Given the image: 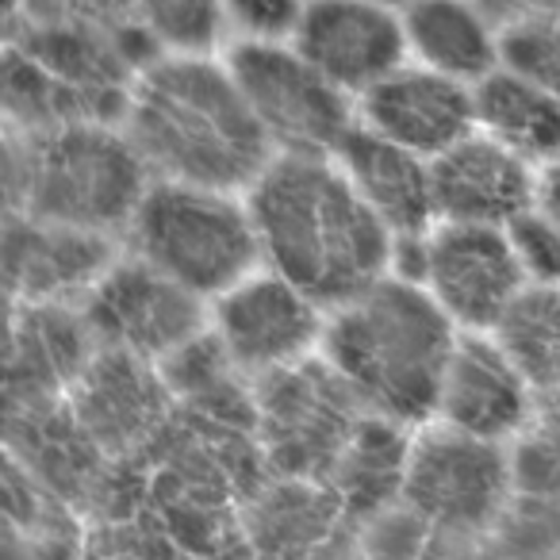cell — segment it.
<instances>
[{
  "instance_id": "obj_17",
  "label": "cell",
  "mask_w": 560,
  "mask_h": 560,
  "mask_svg": "<svg viewBox=\"0 0 560 560\" xmlns=\"http://www.w3.org/2000/svg\"><path fill=\"white\" fill-rule=\"evenodd\" d=\"M124 242L27 215L0 246V277L20 289L27 304H62V296H85L104 265Z\"/></svg>"
},
{
  "instance_id": "obj_8",
  "label": "cell",
  "mask_w": 560,
  "mask_h": 560,
  "mask_svg": "<svg viewBox=\"0 0 560 560\" xmlns=\"http://www.w3.org/2000/svg\"><path fill=\"white\" fill-rule=\"evenodd\" d=\"M78 312L101 350L131 353L150 365L170 361L208 330V300L127 246H119L101 277L89 284Z\"/></svg>"
},
{
  "instance_id": "obj_15",
  "label": "cell",
  "mask_w": 560,
  "mask_h": 560,
  "mask_svg": "<svg viewBox=\"0 0 560 560\" xmlns=\"http://www.w3.org/2000/svg\"><path fill=\"white\" fill-rule=\"evenodd\" d=\"M430 192L438 223L506 226L537 203L541 170L483 131H472L445 154L430 158Z\"/></svg>"
},
{
  "instance_id": "obj_23",
  "label": "cell",
  "mask_w": 560,
  "mask_h": 560,
  "mask_svg": "<svg viewBox=\"0 0 560 560\" xmlns=\"http://www.w3.org/2000/svg\"><path fill=\"white\" fill-rule=\"evenodd\" d=\"M503 231L511 238V249L518 257L526 284L560 289V219L552 211H545L541 203H534L529 211L514 215Z\"/></svg>"
},
{
  "instance_id": "obj_18",
  "label": "cell",
  "mask_w": 560,
  "mask_h": 560,
  "mask_svg": "<svg viewBox=\"0 0 560 560\" xmlns=\"http://www.w3.org/2000/svg\"><path fill=\"white\" fill-rule=\"evenodd\" d=\"M335 162L365 208L392 231V238L422 234L438 223L427 158L353 124V131L338 142Z\"/></svg>"
},
{
  "instance_id": "obj_21",
  "label": "cell",
  "mask_w": 560,
  "mask_h": 560,
  "mask_svg": "<svg viewBox=\"0 0 560 560\" xmlns=\"http://www.w3.org/2000/svg\"><path fill=\"white\" fill-rule=\"evenodd\" d=\"M488 335L537 396H560V289L526 284Z\"/></svg>"
},
{
  "instance_id": "obj_1",
  "label": "cell",
  "mask_w": 560,
  "mask_h": 560,
  "mask_svg": "<svg viewBox=\"0 0 560 560\" xmlns=\"http://www.w3.org/2000/svg\"><path fill=\"white\" fill-rule=\"evenodd\" d=\"M242 196L261 265L327 312L388 277L392 231L353 192L335 154L277 150Z\"/></svg>"
},
{
  "instance_id": "obj_12",
  "label": "cell",
  "mask_w": 560,
  "mask_h": 560,
  "mask_svg": "<svg viewBox=\"0 0 560 560\" xmlns=\"http://www.w3.org/2000/svg\"><path fill=\"white\" fill-rule=\"evenodd\" d=\"M289 43L353 101L407 62L404 16L392 0H304Z\"/></svg>"
},
{
  "instance_id": "obj_5",
  "label": "cell",
  "mask_w": 560,
  "mask_h": 560,
  "mask_svg": "<svg viewBox=\"0 0 560 560\" xmlns=\"http://www.w3.org/2000/svg\"><path fill=\"white\" fill-rule=\"evenodd\" d=\"M150 180L124 127L101 119L58 124L27 158V215L124 242Z\"/></svg>"
},
{
  "instance_id": "obj_4",
  "label": "cell",
  "mask_w": 560,
  "mask_h": 560,
  "mask_svg": "<svg viewBox=\"0 0 560 560\" xmlns=\"http://www.w3.org/2000/svg\"><path fill=\"white\" fill-rule=\"evenodd\" d=\"M124 246L208 304L261 265L246 196L180 180H150Z\"/></svg>"
},
{
  "instance_id": "obj_9",
  "label": "cell",
  "mask_w": 560,
  "mask_h": 560,
  "mask_svg": "<svg viewBox=\"0 0 560 560\" xmlns=\"http://www.w3.org/2000/svg\"><path fill=\"white\" fill-rule=\"evenodd\" d=\"M365 407L319 358L254 381V427L269 460L296 480H330Z\"/></svg>"
},
{
  "instance_id": "obj_3",
  "label": "cell",
  "mask_w": 560,
  "mask_h": 560,
  "mask_svg": "<svg viewBox=\"0 0 560 560\" xmlns=\"http://www.w3.org/2000/svg\"><path fill=\"white\" fill-rule=\"evenodd\" d=\"M460 330L411 280L384 277L327 312L323 361L369 415L422 427Z\"/></svg>"
},
{
  "instance_id": "obj_13",
  "label": "cell",
  "mask_w": 560,
  "mask_h": 560,
  "mask_svg": "<svg viewBox=\"0 0 560 560\" xmlns=\"http://www.w3.org/2000/svg\"><path fill=\"white\" fill-rule=\"evenodd\" d=\"M537 399L541 396L522 381L495 338L460 330L445 361L430 419L480 442L514 445L534 427Z\"/></svg>"
},
{
  "instance_id": "obj_6",
  "label": "cell",
  "mask_w": 560,
  "mask_h": 560,
  "mask_svg": "<svg viewBox=\"0 0 560 560\" xmlns=\"http://www.w3.org/2000/svg\"><path fill=\"white\" fill-rule=\"evenodd\" d=\"M514 495L511 445L480 442L442 422L411 430L399 503L434 534L472 537L499 522Z\"/></svg>"
},
{
  "instance_id": "obj_22",
  "label": "cell",
  "mask_w": 560,
  "mask_h": 560,
  "mask_svg": "<svg viewBox=\"0 0 560 560\" xmlns=\"http://www.w3.org/2000/svg\"><path fill=\"white\" fill-rule=\"evenodd\" d=\"M158 55H219L226 32L219 0H131Z\"/></svg>"
},
{
  "instance_id": "obj_14",
  "label": "cell",
  "mask_w": 560,
  "mask_h": 560,
  "mask_svg": "<svg viewBox=\"0 0 560 560\" xmlns=\"http://www.w3.org/2000/svg\"><path fill=\"white\" fill-rule=\"evenodd\" d=\"M353 112H358V127L427 162L476 131L472 85H460L415 62H404L373 89H365L353 101Z\"/></svg>"
},
{
  "instance_id": "obj_2",
  "label": "cell",
  "mask_w": 560,
  "mask_h": 560,
  "mask_svg": "<svg viewBox=\"0 0 560 560\" xmlns=\"http://www.w3.org/2000/svg\"><path fill=\"white\" fill-rule=\"evenodd\" d=\"M119 127L154 180L246 192L277 154L223 55H158L135 78Z\"/></svg>"
},
{
  "instance_id": "obj_10",
  "label": "cell",
  "mask_w": 560,
  "mask_h": 560,
  "mask_svg": "<svg viewBox=\"0 0 560 560\" xmlns=\"http://www.w3.org/2000/svg\"><path fill=\"white\" fill-rule=\"evenodd\" d=\"M208 335L249 384L319 358L327 307L280 272L257 265L208 304Z\"/></svg>"
},
{
  "instance_id": "obj_7",
  "label": "cell",
  "mask_w": 560,
  "mask_h": 560,
  "mask_svg": "<svg viewBox=\"0 0 560 560\" xmlns=\"http://www.w3.org/2000/svg\"><path fill=\"white\" fill-rule=\"evenodd\" d=\"M223 62L272 150L335 154L358 124L353 96L323 78L289 39H234Z\"/></svg>"
},
{
  "instance_id": "obj_20",
  "label": "cell",
  "mask_w": 560,
  "mask_h": 560,
  "mask_svg": "<svg viewBox=\"0 0 560 560\" xmlns=\"http://www.w3.org/2000/svg\"><path fill=\"white\" fill-rule=\"evenodd\" d=\"M476 131L495 139L534 170L560 162V93L526 73L499 66L472 85Z\"/></svg>"
},
{
  "instance_id": "obj_11",
  "label": "cell",
  "mask_w": 560,
  "mask_h": 560,
  "mask_svg": "<svg viewBox=\"0 0 560 560\" xmlns=\"http://www.w3.org/2000/svg\"><path fill=\"white\" fill-rule=\"evenodd\" d=\"M422 289L457 330L488 335L526 289V277L503 226L434 223L427 234Z\"/></svg>"
},
{
  "instance_id": "obj_16",
  "label": "cell",
  "mask_w": 560,
  "mask_h": 560,
  "mask_svg": "<svg viewBox=\"0 0 560 560\" xmlns=\"http://www.w3.org/2000/svg\"><path fill=\"white\" fill-rule=\"evenodd\" d=\"M165 376L131 353L101 350L73 381V422L93 445H131L165 411Z\"/></svg>"
},
{
  "instance_id": "obj_24",
  "label": "cell",
  "mask_w": 560,
  "mask_h": 560,
  "mask_svg": "<svg viewBox=\"0 0 560 560\" xmlns=\"http://www.w3.org/2000/svg\"><path fill=\"white\" fill-rule=\"evenodd\" d=\"M223 4L226 32L234 39H292L304 0H219Z\"/></svg>"
},
{
  "instance_id": "obj_19",
  "label": "cell",
  "mask_w": 560,
  "mask_h": 560,
  "mask_svg": "<svg viewBox=\"0 0 560 560\" xmlns=\"http://www.w3.org/2000/svg\"><path fill=\"white\" fill-rule=\"evenodd\" d=\"M407 62L476 85L503 66V35L472 0H404Z\"/></svg>"
}]
</instances>
